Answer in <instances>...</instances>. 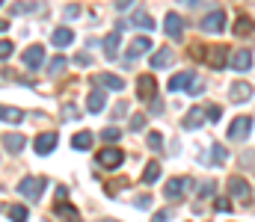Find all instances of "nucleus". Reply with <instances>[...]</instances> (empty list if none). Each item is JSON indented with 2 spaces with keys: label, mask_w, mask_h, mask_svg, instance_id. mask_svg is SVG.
Here are the masks:
<instances>
[{
  "label": "nucleus",
  "mask_w": 255,
  "mask_h": 222,
  "mask_svg": "<svg viewBox=\"0 0 255 222\" xmlns=\"http://www.w3.org/2000/svg\"><path fill=\"white\" fill-rule=\"evenodd\" d=\"M42 190H45V178H36V175H27V178H21V184H18V193H21L27 202H39V199H42Z\"/></svg>",
  "instance_id": "nucleus-1"
},
{
  "label": "nucleus",
  "mask_w": 255,
  "mask_h": 222,
  "mask_svg": "<svg viewBox=\"0 0 255 222\" xmlns=\"http://www.w3.org/2000/svg\"><path fill=\"white\" fill-rule=\"evenodd\" d=\"M199 30H202V33H223V30H226V12H223V9H211L208 15H202Z\"/></svg>",
  "instance_id": "nucleus-2"
},
{
  "label": "nucleus",
  "mask_w": 255,
  "mask_h": 222,
  "mask_svg": "<svg viewBox=\"0 0 255 222\" xmlns=\"http://www.w3.org/2000/svg\"><path fill=\"white\" fill-rule=\"evenodd\" d=\"M128 27V21H119L116 27H113V33H107L104 36V54H107V60H116V51H119V42H122V30Z\"/></svg>",
  "instance_id": "nucleus-3"
},
{
  "label": "nucleus",
  "mask_w": 255,
  "mask_h": 222,
  "mask_svg": "<svg viewBox=\"0 0 255 222\" xmlns=\"http://www.w3.org/2000/svg\"><path fill=\"white\" fill-rule=\"evenodd\" d=\"M154 95H157L154 74H139V80H136V98L139 101H154Z\"/></svg>",
  "instance_id": "nucleus-4"
},
{
  "label": "nucleus",
  "mask_w": 255,
  "mask_h": 222,
  "mask_svg": "<svg viewBox=\"0 0 255 222\" xmlns=\"http://www.w3.org/2000/svg\"><path fill=\"white\" fill-rule=\"evenodd\" d=\"M250 131H253V119H250V116H238V119L229 125V140H232V143H241V140L250 137Z\"/></svg>",
  "instance_id": "nucleus-5"
},
{
  "label": "nucleus",
  "mask_w": 255,
  "mask_h": 222,
  "mask_svg": "<svg viewBox=\"0 0 255 222\" xmlns=\"http://www.w3.org/2000/svg\"><path fill=\"white\" fill-rule=\"evenodd\" d=\"M122 163H125V151L122 148H104L98 154V166H104V169H119Z\"/></svg>",
  "instance_id": "nucleus-6"
},
{
  "label": "nucleus",
  "mask_w": 255,
  "mask_h": 222,
  "mask_svg": "<svg viewBox=\"0 0 255 222\" xmlns=\"http://www.w3.org/2000/svg\"><path fill=\"white\" fill-rule=\"evenodd\" d=\"M21 60H24V66H27L30 72H39V69L45 66V48H42V45H33V48L24 51Z\"/></svg>",
  "instance_id": "nucleus-7"
},
{
  "label": "nucleus",
  "mask_w": 255,
  "mask_h": 222,
  "mask_svg": "<svg viewBox=\"0 0 255 222\" xmlns=\"http://www.w3.org/2000/svg\"><path fill=\"white\" fill-rule=\"evenodd\" d=\"M163 30H166L169 39H181V36H184V21H181V15H178V12H166Z\"/></svg>",
  "instance_id": "nucleus-8"
},
{
  "label": "nucleus",
  "mask_w": 255,
  "mask_h": 222,
  "mask_svg": "<svg viewBox=\"0 0 255 222\" xmlns=\"http://www.w3.org/2000/svg\"><path fill=\"white\" fill-rule=\"evenodd\" d=\"M229 98H232L235 104H244V101H250V98H253V83H247V80H238V83H232V86H229Z\"/></svg>",
  "instance_id": "nucleus-9"
},
{
  "label": "nucleus",
  "mask_w": 255,
  "mask_h": 222,
  "mask_svg": "<svg viewBox=\"0 0 255 222\" xmlns=\"http://www.w3.org/2000/svg\"><path fill=\"white\" fill-rule=\"evenodd\" d=\"M190 184H193L190 178H169V181H166L163 196H166L169 202H175V199H181V196H184V187H190Z\"/></svg>",
  "instance_id": "nucleus-10"
},
{
  "label": "nucleus",
  "mask_w": 255,
  "mask_h": 222,
  "mask_svg": "<svg viewBox=\"0 0 255 222\" xmlns=\"http://www.w3.org/2000/svg\"><path fill=\"white\" fill-rule=\"evenodd\" d=\"M154 45H151V39H145V36H139V39H133L130 42V48H128V54H125V60L128 63H133V60H139L142 54H148Z\"/></svg>",
  "instance_id": "nucleus-11"
},
{
  "label": "nucleus",
  "mask_w": 255,
  "mask_h": 222,
  "mask_svg": "<svg viewBox=\"0 0 255 222\" xmlns=\"http://www.w3.org/2000/svg\"><path fill=\"white\" fill-rule=\"evenodd\" d=\"M193 83H196V72H181V74H172L169 77L166 89L169 92H181V89H190Z\"/></svg>",
  "instance_id": "nucleus-12"
},
{
  "label": "nucleus",
  "mask_w": 255,
  "mask_h": 222,
  "mask_svg": "<svg viewBox=\"0 0 255 222\" xmlns=\"http://www.w3.org/2000/svg\"><path fill=\"white\" fill-rule=\"evenodd\" d=\"M229 63H232V69H235V72H250V69H253V51H247V48H241V51H235V54H232V60H229Z\"/></svg>",
  "instance_id": "nucleus-13"
},
{
  "label": "nucleus",
  "mask_w": 255,
  "mask_h": 222,
  "mask_svg": "<svg viewBox=\"0 0 255 222\" xmlns=\"http://www.w3.org/2000/svg\"><path fill=\"white\" fill-rule=\"evenodd\" d=\"M226 60H229V54H226V48H220V45H214V48L205 51V63H208L211 69H223Z\"/></svg>",
  "instance_id": "nucleus-14"
},
{
  "label": "nucleus",
  "mask_w": 255,
  "mask_h": 222,
  "mask_svg": "<svg viewBox=\"0 0 255 222\" xmlns=\"http://www.w3.org/2000/svg\"><path fill=\"white\" fill-rule=\"evenodd\" d=\"M172 60H175V51L172 48H160L157 54H151V72H160V69L172 66Z\"/></svg>",
  "instance_id": "nucleus-15"
},
{
  "label": "nucleus",
  "mask_w": 255,
  "mask_h": 222,
  "mask_svg": "<svg viewBox=\"0 0 255 222\" xmlns=\"http://www.w3.org/2000/svg\"><path fill=\"white\" fill-rule=\"evenodd\" d=\"M33 148H36V154H42V157H45V154H51V151L57 148V134H51V131H48V134L36 137V143H33Z\"/></svg>",
  "instance_id": "nucleus-16"
},
{
  "label": "nucleus",
  "mask_w": 255,
  "mask_h": 222,
  "mask_svg": "<svg viewBox=\"0 0 255 222\" xmlns=\"http://www.w3.org/2000/svg\"><path fill=\"white\" fill-rule=\"evenodd\" d=\"M128 27H139V30H154V18H148V12H142V9H136V12L130 15V21H128Z\"/></svg>",
  "instance_id": "nucleus-17"
},
{
  "label": "nucleus",
  "mask_w": 255,
  "mask_h": 222,
  "mask_svg": "<svg viewBox=\"0 0 255 222\" xmlns=\"http://www.w3.org/2000/svg\"><path fill=\"white\" fill-rule=\"evenodd\" d=\"M229 193H232L235 199L247 202V199H250V184H247L244 178H232V181H229Z\"/></svg>",
  "instance_id": "nucleus-18"
},
{
  "label": "nucleus",
  "mask_w": 255,
  "mask_h": 222,
  "mask_svg": "<svg viewBox=\"0 0 255 222\" xmlns=\"http://www.w3.org/2000/svg\"><path fill=\"white\" fill-rule=\"evenodd\" d=\"M24 137L21 134H6L3 137V148H6V154H21V148H24Z\"/></svg>",
  "instance_id": "nucleus-19"
},
{
  "label": "nucleus",
  "mask_w": 255,
  "mask_h": 222,
  "mask_svg": "<svg viewBox=\"0 0 255 222\" xmlns=\"http://www.w3.org/2000/svg\"><path fill=\"white\" fill-rule=\"evenodd\" d=\"M51 42H54L57 48H68V45L74 42V33H71L68 27H57V30H54V36H51Z\"/></svg>",
  "instance_id": "nucleus-20"
},
{
  "label": "nucleus",
  "mask_w": 255,
  "mask_h": 222,
  "mask_svg": "<svg viewBox=\"0 0 255 222\" xmlns=\"http://www.w3.org/2000/svg\"><path fill=\"white\" fill-rule=\"evenodd\" d=\"M104 104H107V95L104 92H89V98H86V110L89 113H101Z\"/></svg>",
  "instance_id": "nucleus-21"
},
{
  "label": "nucleus",
  "mask_w": 255,
  "mask_h": 222,
  "mask_svg": "<svg viewBox=\"0 0 255 222\" xmlns=\"http://www.w3.org/2000/svg\"><path fill=\"white\" fill-rule=\"evenodd\" d=\"M205 116H208V113H202V107H193L190 113L184 116V122H181V125H184L187 131H193V128H199V125H202V119H205Z\"/></svg>",
  "instance_id": "nucleus-22"
},
{
  "label": "nucleus",
  "mask_w": 255,
  "mask_h": 222,
  "mask_svg": "<svg viewBox=\"0 0 255 222\" xmlns=\"http://www.w3.org/2000/svg\"><path fill=\"white\" fill-rule=\"evenodd\" d=\"M71 148H74V151H89V148H92V134H89V131H80V134H74Z\"/></svg>",
  "instance_id": "nucleus-23"
},
{
  "label": "nucleus",
  "mask_w": 255,
  "mask_h": 222,
  "mask_svg": "<svg viewBox=\"0 0 255 222\" xmlns=\"http://www.w3.org/2000/svg\"><path fill=\"white\" fill-rule=\"evenodd\" d=\"M157 178H160V163H157V160L145 163V169H142V184H154Z\"/></svg>",
  "instance_id": "nucleus-24"
},
{
  "label": "nucleus",
  "mask_w": 255,
  "mask_h": 222,
  "mask_svg": "<svg viewBox=\"0 0 255 222\" xmlns=\"http://www.w3.org/2000/svg\"><path fill=\"white\" fill-rule=\"evenodd\" d=\"M226 160H229V151H226V146L214 143V146H211V166H223Z\"/></svg>",
  "instance_id": "nucleus-25"
},
{
  "label": "nucleus",
  "mask_w": 255,
  "mask_h": 222,
  "mask_svg": "<svg viewBox=\"0 0 255 222\" xmlns=\"http://www.w3.org/2000/svg\"><path fill=\"white\" fill-rule=\"evenodd\" d=\"M0 116H3V122H6V125H18V122H24V113H21L18 107H3V110H0Z\"/></svg>",
  "instance_id": "nucleus-26"
},
{
  "label": "nucleus",
  "mask_w": 255,
  "mask_h": 222,
  "mask_svg": "<svg viewBox=\"0 0 255 222\" xmlns=\"http://www.w3.org/2000/svg\"><path fill=\"white\" fill-rule=\"evenodd\" d=\"M6 217L12 222H27V208L24 205H9L6 208Z\"/></svg>",
  "instance_id": "nucleus-27"
},
{
  "label": "nucleus",
  "mask_w": 255,
  "mask_h": 222,
  "mask_svg": "<svg viewBox=\"0 0 255 222\" xmlns=\"http://www.w3.org/2000/svg\"><path fill=\"white\" fill-rule=\"evenodd\" d=\"M57 217H63L65 222H80L77 220V211L71 205H65V202H57Z\"/></svg>",
  "instance_id": "nucleus-28"
},
{
  "label": "nucleus",
  "mask_w": 255,
  "mask_h": 222,
  "mask_svg": "<svg viewBox=\"0 0 255 222\" xmlns=\"http://www.w3.org/2000/svg\"><path fill=\"white\" fill-rule=\"evenodd\" d=\"M42 9V3H36V0H30V3H12V15H27V12H39Z\"/></svg>",
  "instance_id": "nucleus-29"
},
{
  "label": "nucleus",
  "mask_w": 255,
  "mask_h": 222,
  "mask_svg": "<svg viewBox=\"0 0 255 222\" xmlns=\"http://www.w3.org/2000/svg\"><path fill=\"white\" fill-rule=\"evenodd\" d=\"M101 83H104L107 89H113V92H122V89H125V80L116 77V74H101Z\"/></svg>",
  "instance_id": "nucleus-30"
},
{
  "label": "nucleus",
  "mask_w": 255,
  "mask_h": 222,
  "mask_svg": "<svg viewBox=\"0 0 255 222\" xmlns=\"http://www.w3.org/2000/svg\"><path fill=\"white\" fill-rule=\"evenodd\" d=\"M247 33H253V18L250 15H241L238 24H235V36H247Z\"/></svg>",
  "instance_id": "nucleus-31"
},
{
  "label": "nucleus",
  "mask_w": 255,
  "mask_h": 222,
  "mask_svg": "<svg viewBox=\"0 0 255 222\" xmlns=\"http://www.w3.org/2000/svg\"><path fill=\"white\" fill-rule=\"evenodd\" d=\"M145 143H148V148H151V151H157V154H160V151H163V137H160V134H157V131H151V134H148V140H145Z\"/></svg>",
  "instance_id": "nucleus-32"
},
{
  "label": "nucleus",
  "mask_w": 255,
  "mask_h": 222,
  "mask_svg": "<svg viewBox=\"0 0 255 222\" xmlns=\"http://www.w3.org/2000/svg\"><path fill=\"white\" fill-rule=\"evenodd\" d=\"M119 137H122L119 128H104V131H101V140H104V143H116Z\"/></svg>",
  "instance_id": "nucleus-33"
},
{
  "label": "nucleus",
  "mask_w": 255,
  "mask_h": 222,
  "mask_svg": "<svg viewBox=\"0 0 255 222\" xmlns=\"http://www.w3.org/2000/svg\"><path fill=\"white\" fill-rule=\"evenodd\" d=\"M65 66H68V63H65V57H54V60L48 63V72H51V74H60Z\"/></svg>",
  "instance_id": "nucleus-34"
},
{
  "label": "nucleus",
  "mask_w": 255,
  "mask_h": 222,
  "mask_svg": "<svg viewBox=\"0 0 255 222\" xmlns=\"http://www.w3.org/2000/svg\"><path fill=\"white\" fill-rule=\"evenodd\" d=\"M214 211H217V214H229V211H232V202L220 196V199H214Z\"/></svg>",
  "instance_id": "nucleus-35"
},
{
  "label": "nucleus",
  "mask_w": 255,
  "mask_h": 222,
  "mask_svg": "<svg viewBox=\"0 0 255 222\" xmlns=\"http://www.w3.org/2000/svg\"><path fill=\"white\" fill-rule=\"evenodd\" d=\"M214 187H217L214 181H205V187H199V199H211L214 196Z\"/></svg>",
  "instance_id": "nucleus-36"
},
{
  "label": "nucleus",
  "mask_w": 255,
  "mask_h": 222,
  "mask_svg": "<svg viewBox=\"0 0 255 222\" xmlns=\"http://www.w3.org/2000/svg\"><path fill=\"white\" fill-rule=\"evenodd\" d=\"M205 113H208V122H220V116H223V110H220L217 104H211V107H208Z\"/></svg>",
  "instance_id": "nucleus-37"
},
{
  "label": "nucleus",
  "mask_w": 255,
  "mask_h": 222,
  "mask_svg": "<svg viewBox=\"0 0 255 222\" xmlns=\"http://www.w3.org/2000/svg\"><path fill=\"white\" fill-rule=\"evenodd\" d=\"M145 128V116H133L130 119V131H142Z\"/></svg>",
  "instance_id": "nucleus-38"
},
{
  "label": "nucleus",
  "mask_w": 255,
  "mask_h": 222,
  "mask_svg": "<svg viewBox=\"0 0 255 222\" xmlns=\"http://www.w3.org/2000/svg\"><path fill=\"white\" fill-rule=\"evenodd\" d=\"M63 116H65V122H74V119H77V110H74L71 104H65V107H63Z\"/></svg>",
  "instance_id": "nucleus-39"
},
{
  "label": "nucleus",
  "mask_w": 255,
  "mask_h": 222,
  "mask_svg": "<svg viewBox=\"0 0 255 222\" xmlns=\"http://www.w3.org/2000/svg\"><path fill=\"white\" fill-rule=\"evenodd\" d=\"M9 54H12V42H9V39H3V45H0V57H3V60H9Z\"/></svg>",
  "instance_id": "nucleus-40"
},
{
  "label": "nucleus",
  "mask_w": 255,
  "mask_h": 222,
  "mask_svg": "<svg viewBox=\"0 0 255 222\" xmlns=\"http://www.w3.org/2000/svg\"><path fill=\"white\" fill-rule=\"evenodd\" d=\"M74 63H77V66H92V57H89V54H77Z\"/></svg>",
  "instance_id": "nucleus-41"
},
{
  "label": "nucleus",
  "mask_w": 255,
  "mask_h": 222,
  "mask_svg": "<svg viewBox=\"0 0 255 222\" xmlns=\"http://www.w3.org/2000/svg\"><path fill=\"white\" fill-rule=\"evenodd\" d=\"M172 217V211H157V217H151V222H166Z\"/></svg>",
  "instance_id": "nucleus-42"
},
{
  "label": "nucleus",
  "mask_w": 255,
  "mask_h": 222,
  "mask_svg": "<svg viewBox=\"0 0 255 222\" xmlns=\"http://www.w3.org/2000/svg\"><path fill=\"white\" fill-rule=\"evenodd\" d=\"M148 110H151V113H163V101H157V98L148 101Z\"/></svg>",
  "instance_id": "nucleus-43"
},
{
  "label": "nucleus",
  "mask_w": 255,
  "mask_h": 222,
  "mask_svg": "<svg viewBox=\"0 0 255 222\" xmlns=\"http://www.w3.org/2000/svg\"><path fill=\"white\" fill-rule=\"evenodd\" d=\"M148 205H151V199H148V196H139V199H136V208H148Z\"/></svg>",
  "instance_id": "nucleus-44"
},
{
  "label": "nucleus",
  "mask_w": 255,
  "mask_h": 222,
  "mask_svg": "<svg viewBox=\"0 0 255 222\" xmlns=\"http://www.w3.org/2000/svg\"><path fill=\"white\" fill-rule=\"evenodd\" d=\"M187 92H190V95H199V92H202V83H199V77H196V83H193Z\"/></svg>",
  "instance_id": "nucleus-45"
},
{
  "label": "nucleus",
  "mask_w": 255,
  "mask_h": 222,
  "mask_svg": "<svg viewBox=\"0 0 255 222\" xmlns=\"http://www.w3.org/2000/svg\"><path fill=\"white\" fill-rule=\"evenodd\" d=\"M65 15H68V18H74V15H80V6H68V9H65Z\"/></svg>",
  "instance_id": "nucleus-46"
},
{
  "label": "nucleus",
  "mask_w": 255,
  "mask_h": 222,
  "mask_svg": "<svg viewBox=\"0 0 255 222\" xmlns=\"http://www.w3.org/2000/svg\"><path fill=\"white\" fill-rule=\"evenodd\" d=\"M128 6H133V0H116V9H128Z\"/></svg>",
  "instance_id": "nucleus-47"
},
{
  "label": "nucleus",
  "mask_w": 255,
  "mask_h": 222,
  "mask_svg": "<svg viewBox=\"0 0 255 222\" xmlns=\"http://www.w3.org/2000/svg\"><path fill=\"white\" fill-rule=\"evenodd\" d=\"M181 3H184V6H196V0H181Z\"/></svg>",
  "instance_id": "nucleus-48"
},
{
  "label": "nucleus",
  "mask_w": 255,
  "mask_h": 222,
  "mask_svg": "<svg viewBox=\"0 0 255 222\" xmlns=\"http://www.w3.org/2000/svg\"><path fill=\"white\" fill-rule=\"evenodd\" d=\"M101 222H116V220H101Z\"/></svg>",
  "instance_id": "nucleus-49"
}]
</instances>
